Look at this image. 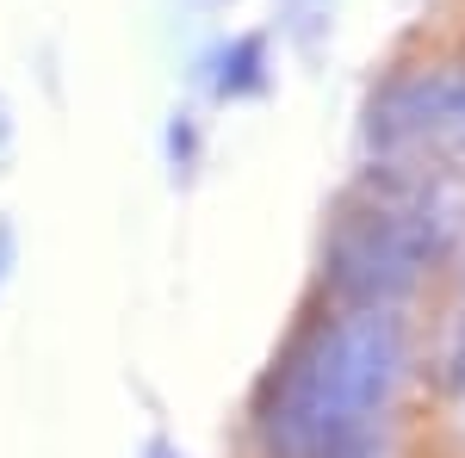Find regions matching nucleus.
<instances>
[{"label": "nucleus", "mask_w": 465, "mask_h": 458, "mask_svg": "<svg viewBox=\"0 0 465 458\" xmlns=\"http://www.w3.org/2000/svg\"><path fill=\"white\" fill-rule=\"evenodd\" d=\"M366 155L385 174L465 180V63L397 69L366 106Z\"/></svg>", "instance_id": "7ed1b4c3"}, {"label": "nucleus", "mask_w": 465, "mask_h": 458, "mask_svg": "<svg viewBox=\"0 0 465 458\" xmlns=\"http://www.w3.org/2000/svg\"><path fill=\"white\" fill-rule=\"evenodd\" d=\"M453 236L460 205L447 199V186L372 168V180L348 192L329 223L322 279L335 304H397L453 254Z\"/></svg>", "instance_id": "f03ea898"}, {"label": "nucleus", "mask_w": 465, "mask_h": 458, "mask_svg": "<svg viewBox=\"0 0 465 458\" xmlns=\"http://www.w3.org/2000/svg\"><path fill=\"white\" fill-rule=\"evenodd\" d=\"M440 378H447V390L465 403V317H460V328H453L447 353H440Z\"/></svg>", "instance_id": "20e7f679"}, {"label": "nucleus", "mask_w": 465, "mask_h": 458, "mask_svg": "<svg viewBox=\"0 0 465 458\" xmlns=\"http://www.w3.org/2000/svg\"><path fill=\"white\" fill-rule=\"evenodd\" d=\"M410 372V328L397 304H341L311 322L261 390L267 458H379Z\"/></svg>", "instance_id": "f257e3e1"}]
</instances>
